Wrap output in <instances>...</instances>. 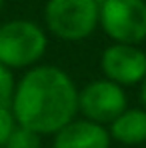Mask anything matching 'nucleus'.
<instances>
[{
    "label": "nucleus",
    "mask_w": 146,
    "mask_h": 148,
    "mask_svg": "<svg viewBox=\"0 0 146 148\" xmlns=\"http://www.w3.org/2000/svg\"><path fill=\"white\" fill-rule=\"evenodd\" d=\"M10 110L18 126L38 136L56 134L78 114V88L60 66L36 64L16 82Z\"/></svg>",
    "instance_id": "nucleus-1"
},
{
    "label": "nucleus",
    "mask_w": 146,
    "mask_h": 148,
    "mask_svg": "<svg viewBox=\"0 0 146 148\" xmlns=\"http://www.w3.org/2000/svg\"><path fill=\"white\" fill-rule=\"evenodd\" d=\"M48 48V36L32 20L16 18L0 24V64L10 70L32 68Z\"/></svg>",
    "instance_id": "nucleus-2"
},
{
    "label": "nucleus",
    "mask_w": 146,
    "mask_h": 148,
    "mask_svg": "<svg viewBox=\"0 0 146 148\" xmlns=\"http://www.w3.org/2000/svg\"><path fill=\"white\" fill-rule=\"evenodd\" d=\"M100 6L96 0H48L44 22L52 36L64 42H80L98 28Z\"/></svg>",
    "instance_id": "nucleus-3"
},
{
    "label": "nucleus",
    "mask_w": 146,
    "mask_h": 148,
    "mask_svg": "<svg viewBox=\"0 0 146 148\" xmlns=\"http://www.w3.org/2000/svg\"><path fill=\"white\" fill-rule=\"evenodd\" d=\"M98 24L114 44L138 46L146 40V0L100 2Z\"/></svg>",
    "instance_id": "nucleus-4"
},
{
    "label": "nucleus",
    "mask_w": 146,
    "mask_h": 148,
    "mask_svg": "<svg viewBox=\"0 0 146 148\" xmlns=\"http://www.w3.org/2000/svg\"><path fill=\"white\" fill-rule=\"evenodd\" d=\"M126 108H128V100L124 88L106 78L92 80L82 90H78V112L90 122L102 126L110 124Z\"/></svg>",
    "instance_id": "nucleus-5"
},
{
    "label": "nucleus",
    "mask_w": 146,
    "mask_h": 148,
    "mask_svg": "<svg viewBox=\"0 0 146 148\" xmlns=\"http://www.w3.org/2000/svg\"><path fill=\"white\" fill-rule=\"evenodd\" d=\"M104 78L118 86L140 84L146 76V52L132 44H110L100 56Z\"/></svg>",
    "instance_id": "nucleus-6"
},
{
    "label": "nucleus",
    "mask_w": 146,
    "mask_h": 148,
    "mask_svg": "<svg viewBox=\"0 0 146 148\" xmlns=\"http://www.w3.org/2000/svg\"><path fill=\"white\" fill-rule=\"evenodd\" d=\"M108 128L86 118H74L54 134L52 148H110Z\"/></svg>",
    "instance_id": "nucleus-7"
},
{
    "label": "nucleus",
    "mask_w": 146,
    "mask_h": 148,
    "mask_svg": "<svg viewBox=\"0 0 146 148\" xmlns=\"http://www.w3.org/2000/svg\"><path fill=\"white\" fill-rule=\"evenodd\" d=\"M110 140L124 146H138L146 142V110L126 108L116 120L108 124Z\"/></svg>",
    "instance_id": "nucleus-8"
},
{
    "label": "nucleus",
    "mask_w": 146,
    "mask_h": 148,
    "mask_svg": "<svg viewBox=\"0 0 146 148\" xmlns=\"http://www.w3.org/2000/svg\"><path fill=\"white\" fill-rule=\"evenodd\" d=\"M2 148H42V136H38L28 128L16 126Z\"/></svg>",
    "instance_id": "nucleus-9"
},
{
    "label": "nucleus",
    "mask_w": 146,
    "mask_h": 148,
    "mask_svg": "<svg viewBox=\"0 0 146 148\" xmlns=\"http://www.w3.org/2000/svg\"><path fill=\"white\" fill-rule=\"evenodd\" d=\"M16 90V80L10 68H6L4 64H0V106L10 108L12 96Z\"/></svg>",
    "instance_id": "nucleus-10"
},
{
    "label": "nucleus",
    "mask_w": 146,
    "mask_h": 148,
    "mask_svg": "<svg viewBox=\"0 0 146 148\" xmlns=\"http://www.w3.org/2000/svg\"><path fill=\"white\" fill-rule=\"evenodd\" d=\"M16 126H18V124L14 120L12 110L6 108V106H0V148L6 144V140L10 138V134L14 132Z\"/></svg>",
    "instance_id": "nucleus-11"
},
{
    "label": "nucleus",
    "mask_w": 146,
    "mask_h": 148,
    "mask_svg": "<svg viewBox=\"0 0 146 148\" xmlns=\"http://www.w3.org/2000/svg\"><path fill=\"white\" fill-rule=\"evenodd\" d=\"M138 98H140V104H142V108L146 110V76H144V80L140 82V92H138Z\"/></svg>",
    "instance_id": "nucleus-12"
},
{
    "label": "nucleus",
    "mask_w": 146,
    "mask_h": 148,
    "mask_svg": "<svg viewBox=\"0 0 146 148\" xmlns=\"http://www.w3.org/2000/svg\"><path fill=\"white\" fill-rule=\"evenodd\" d=\"M2 4H4V0H0V8H2Z\"/></svg>",
    "instance_id": "nucleus-13"
}]
</instances>
